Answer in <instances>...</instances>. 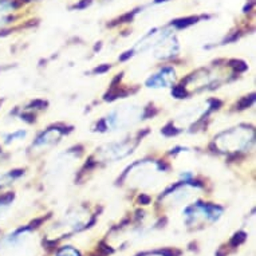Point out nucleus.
I'll use <instances>...</instances> for the list:
<instances>
[{
    "label": "nucleus",
    "mask_w": 256,
    "mask_h": 256,
    "mask_svg": "<svg viewBox=\"0 0 256 256\" xmlns=\"http://www.w3.org/2000/svg\"><path fill=\"white\" fill-rule=\"evenodd\" d=\"M58 256H80V252L72 247H66L59 251Z\"/></svg>",
    "instance_id": "obj_1"
},
{
    "label": "nucleus",
    "mask_w": 256,
    "mask_h": 256,
    "mask_svg": "<svg viewBox=\"0 0 256 256\" xmlns=\"http://www.w3.org/2000/svg\"><path fill=\"white\" fill-rule=\"evenodd\" d=\"M8 206V202H0V214H3V210H4L6 206Z\"/></svg>",
    "instance_id": "obj_2"
}]
</instances>
